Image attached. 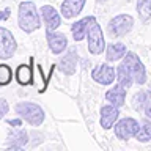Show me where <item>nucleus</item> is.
<instances>
[{
    "label": "nucleus",
    "mask_w": 151,
    "mask_h": 151,
    "mask_svg": "<svg viewBox=\"0 0 151 151\" xmlns=\"http://www.w3.org/2000/svg\"><path fill=\"white\" fill-rule=\"evenodd\" d=\"M17 24L21 27V30L25 33H32L36 28H40L41 21L40 14L33 2H22L19 5V14H17Z\"/></svg>",
    "instance_id": "nucleus-1"
},
{
    "label": "nucleus",
    "mask_w": 151,
    "mask_h": 151,
    "mask_svg": "<svg viewBox=\"0 0 151 151\" xmlns=\"http://www.w3.org/2000/svg\"><path fill=\"white\" fill-rule=\"evenodd\" d=\"M16 112L32 126H40L44 121V112L35 102H19L16 106Z\"/></svg>",
    "instance_id": "nucleus-2"
},
{
    "label": "nucleus",
    "mask_w": 151,
    "mask_h": 151,
    "mask_svg": "<svg viewBox=\"0 0 151 151\" xmlns=\"http://www.w3.org/2000/svg\"><path fill=\"white\" fill-rule=\"evenodd\" d=\"M87 35H88V50L91 52L93 55H99L104 50V47H106V41H104L101 25H99L94 19L88 24Z\"/></svg>",
    "instance_id": "nucleus-3"
},
{
    "label": "nucleus",
    "mask_w": 151,
    "mask_h": 151,
    "mask_svg": "<svg viewBox=\"0 0 151 151\" xmlns=\"http://www.w3.org/2000/svg\"><path fill=\"white\" fill-rule=\"evenodd\" d=\"M127 69L131 71L132 77H134V82H137L139 85H143L146 82V71H145V66L142 65L140 58L137 57L134 52H127L126 54V58L123 61Z\"/></svg>",
    "instance_id": "nucleus-4"
},
{
    "label": "nucleus",
    "mask_w": 151,
    "mask_h": 151,
    "mask_svg": "<svg viewBox=\"0 0 151 151\" xmlns=\"http://www.w3.org/2000/svg\"><path fill=\"white\" fill-rule=\"evenodd\" d=\"M134 25V19L129 14H118L109 22V33L113 36H123L131 32Z\"/></svg>",
    "instance_id": "nucleus-5"
},
{
    "label": "nucleus",
    "mask_w": 151,
    "mask_h": 151,
    "mask_svg": "<svg viewBox=\"0 0 151 151\" xmlns=\"http://www.w3.org/2000/svg\"><path fill=\"white\" fill-rule=\"evenodd\" d=\"M16 40H14L13 33L6 30V28L0 27V58L2 60H8L11 58L16 52Z\"/></svg>",
    "instance_id": "nucleus-6"
},
{
    "label": "nucleus",
    "mask_w": 151,
    "mask_h": 151,
    "mask_svg": "<svg viewBox=\"0 0 151 151\" xmlns=\"http://www.w3.org/2000/svg\"><path fill=\"white\" fill-rule=\"evenodd\" d=\"M139 131V123L134 118H123L115 124V135L120 140H127L131 137H135Z\"/></svg>",
    "instance_id": "nucleus-7"
},
{
    "label": "nucleus",
    "mask_w": 151,
    "mask_h": 151,
    "mask_svg": "<svg viewBox=\"0 0 151 151\" xmlns=\"http://www.w3.org/2000/svg\"><path fill=\"white\" fill-rule=\"evenodd\" d=\"M91 77L94 82H98L101 85H110L116 79V71L109 65H99L93 69Z\"/></svg>",
    "instance_id": "nucleus-8"
},
{
    "label": "nucleus",
    "mask_w": 151,
    "mask_h": 151,
    "mask_svg": "<svg viewBox=\"0 0 151 151\" xmlns=\"http://www.w3.org/2000/svg\"><path fill=\"white\" fill-rule=\"evenodd\" d=\"M40 11H41V14H42L44 22H46L47 32H54L55 28L60 27L61 17H60V14L57 13V9H55L54 6H50V5H44V6H41Z\"/></svg>",
    "instance_id": "nucleus-9"
},
{
    "label": "nucleus",
    "mask_w": 151,
    "mask_h": 151,
    "mask_svg": "<svg viewBox=\"0 0 151 151\" xmlns=\"http://www.w3.org/2000/svg\"><path fill=\"white\" fill-rule=\"evenodd\" d=\"M76 68H77V52L76 49H69L68 54L60 60L58 69L66 76H73L76 73Z\"/></svg>",
    "instance_id": "nucleus-10"
},
{
    "label": "nucleus",
    "mask_w": 151,
    "mask_h": 151,
    "mask_svg": "<svg viewBox=\"0 0 151 151\" xmlns=\"http://www.w3.org/2000/svg\"><path fill=\"white\" fill-rule=\"evenodd\" d=\"M47 44H49L50 50L54 52L55 55L61 54L66 46H68V40L63 33H54V32H47Z\"/></svg>",
    "instance_id": "nucleus-11"
},
{
    "label": "nucleus",
    "mask_w": 151,
    "mask_h": 151,
    "mask_svg": "<svg viewBox=\"0 0 151 151\" xmlns=\"http://www.w3.org/2000/svg\"><path fill=\"white\" fill-rule=\"evenodd\" d=\"M118 115H120V112H118V107L115 106H104L101 107V126L104 129H110V127L115 124V121L118 120Z\"/></svg>",
    "instance_id": "nucleus-12"
},
{
    "label": "nucleus",
    "mask_w": 151,
    "mask_h": 151,
    "mask_svg": "<svg viewBox=\"0 0 151 151\" xmlns=\"http://www.w3.org/2000/svg\"><path fill=\"white\" fill-rule=\"evenodd\" d=\"M85 6V0H65L61 3V14L66 19H71L80 14V11Z\"/></svg>",
    "instance_id": "nucleus-13"
},
{
    "label": "nucleus",
    "mask_w": 151,
    "mask_h": 151,
    "mask_svg": "<svg viewBox=\"0 0 151 151\" xmlns=\"http://www.w3.org/2000/svg\"><path fill=\"white\" fill-rule=\"evenodd\" d=\"M106 99L112 104V106L121 107L123 104H124V99H126V90L118 83V85H115V87L110 88L106 93Z\"/></svg>",
    "instance_id": "nucleus-14"
},
{
    "label": "nucleus",
    "mask_w": 151,
    "mask_h": 151,
    "mask_svg": "<svg viewBox=\"0 0 151 151\" xmlns=\"http://www.w3.org/2000/svg\"><path fill=\"white\" fill-rule=\"evenodd\" d=\"M93 19H94L93 16H88V17H83V19H80V21L74 22L73 25H71V32H73V36H74L76 41H80V40H83V38H85L88 24L91 22Z\"/></svg>",
    "instance_id": "nucleus-15"
},
{
    "label": "nucleus",
    "mask_w": 151,
    "mask_h": 151,
    "mask_svg": "<svg viewBox=\"0 0 151 151\" xmlns=\"http://www.w3.org/2000/svg\"><path fill=\"white\" fill-rule=\"evenodd\" d=\"M126 46L123 42H113V44H109L107 46V50H106V58L109 61H116L120 60L121 57L126 55Z\"/></svg>",
    "instance_id": "nucleus-16"
},
{
    "label": "nucleus",
    "mask_w": 151,
    "mask_h": 151,
    "mask_svg": "<svg viewBox=\"0 0 151 151\" xmlns=\"http://www.w3.org/2000/svg\"><path fill=\"white\" fill-rule=\"evenodd\" d=\"M116 80H118V83H120L124 90L131 88L132 82H134V77H132L131 71L127 69V66L124 63H121L120 66H118V69H116Z\"/></svg>",
    "instance_id": "nucleus-17"
},
{
    "label": "nucleus",
    "mask_w": 151,
    "mask_h": 151,
    "mask_svg": "<svg viewBox=\"0 0 151 151\" xmlns=\"http://www.w3.org/2000/svg\"><path fill=\"white\" fill-rule=\"evenodd\" d=\"M27 142H28V134L25 131H14V132H9L8 134V143L13 150L22 148Z\"/></svg>",
    "instance_id": "nucleus-18"
},
{
    "label": "nucleus",
    "mask_w": 151,
    "mask_h": 151,
    "mask_svg": "<svg viewBox=\"0 0 151 151\" xmlns=\"http://www.w3.org/2000/svg\"><path fill=\"white\" fill-rule=\"evenodd\" d=\"M16 79L21 85L32 83V66L30 65H21L16 69Z\"/></svg>",
    "instance_id": "nucleus-19"
},
{
    "label": "nucleus",
    "mask_w": 151,
    "mask_h": 151,
    "mask_svg": "<svg viewBox=\"0 0 151 151\" xmlns=\"http://www.w3.org/2000/svg\"><path fill=\"white\" fill-rule=\"evenodd\" d=\"M148 104H150V96L146 91H139L134 96V99H132V107H134L137 112H142V110L145 112V109Z\"/></svg>",
    "instance_id": "nucleus-20"
},
{
    "label": "nucleus",
    "mask_w": 151,
    "mask_h": 151,
    "mask_svg": "<svg viewBox=\"0 0 151 151\" xmlns=\"http://www.w3.org/2000/svg\"><path fill=\"white\" fill-rule=\"evenodd\" d=\"M135 137H137V140H140V142L151 140V121L150 120H145L143 123H142V126L139 127Z\"/></svg>",
    "instance_id": "nucleus-21"
},
{
    "label": "nucleus",
    "mask_w": 151,
    "mask_h": 151,
    "mask_svg": "<svg viewBox=\"0 0 151 151\" xmlns=\"http://www.w3.org/2000/svg\"><path fill=\"white\" fill-rule=\"evenodd\" d=\"M137 11H139V16L142 17V21H148L151 19V2L150 0H145V2H137Z\"/></svg>",
    "instance_id": "nucleus-22"
},
{
    "label": "nucleus",
    "mask_w": 151,
    "mask_h": 151,
    "mask_svg": "<svg viewBox=\"0 0 151 151\" xmlns=\"http://www.w3.org/2000/svg\"><path fill=\"white\" fill-rule=\"evenodd\" d=\"M13 79V73L6 65H0V85H8Z\"/></svg>",
    "instance_id": "nucleus-23"
},
{
    "label": "nucleus",
    "mask_w": 151,
    "mask_h": 151,
    "mask_svg": "<svg viewBox=\"0 0 151 151\" xmlns=\"http://www.w3.org/2000/svg\"><path fill=\"white\" fill-rule=\"evenodd\" d=\"M8 109H9L8 102L5 101V99H0V120H2V118L8 113Z\"/></svg>",
    "instance_id": "nucleus-24"
},
{
    "label": "nucleus",
    "mask_w": 151,
    "mask_h": 151,
    "mask_svg": "<svg viewBox=\"0 0 151 151\" xmlns=\"http://www.w3.org/2000/svg\"><path fill=\"white\" fill-rule=\"evenodd\" d=\"M9 14H11V9L9 8H5L2 13H0V21H6V19L9 17Z\"/></svg>",
    "instance_id": "nucleus-25"
},
{
    "label": "nucleus",
    "mask_w": 151,
    "mask_h": 151,
    "mask_svg": "<svg viewBox=\"0 0 151 151\" xmlns=\"http://www.w3.org/2000/svg\"><path fill=\"white\" fill-rule=\"evenodd\" d=\"M8 124H9V126H13V127H17V126H21V124H22V121H21V120H17V118H14V120H9V121H8Z\"/></svg>",
    "instance_id": "nucleus-26"
},
{
    "label": "nucleus",
    "mask_w": 151,
    "mask_h": 151,
    "mask_svg": "<svg viewBox=\"0 0 151 151\" xmlns=\"http://www.w3.org/2000/svg\"><path fill=\"white\" fill-rule=\"evenodd\" d=\"M145 115H146V118H150L151 120V102L146 106V109H145Z\"/></svg>",
    "instance_id": "nucleus-27"
},
{
    "label": "nucleus",
    "mask_w": 151,
    "mask_h": 151,
    "mask_svg": "<svg viewBox=\"0 0 151 151\" xmlns=\"http://www.w3.org/2000/svg\"><path fill=\"white\" fill-rule=\"evenodd\" d=\"M137 2H145V0H137ZM150 2H151V0H150Z\"/></svg>",
    "instance_id": "nucleus-28"
}]
</instances>
